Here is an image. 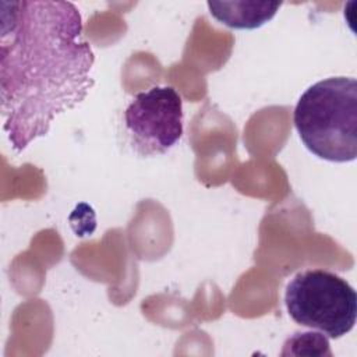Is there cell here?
I'll list each match as a JSON object with an SVG mask.
<instances>
[{"label":"cell","mask_w":357,"mask_h":357,"mask_svg":"<svg viewBox=\"0 0 357 357\" xmlns=\"http://www.w3.org/2000/svg\"><path fill=\"white\" fill-rule=\"evenodd\" d=\"M95 56L75 4L0 1V102L3 130L15 152L49 132L93 86Z\"/></svg>","instance_id":"obj_1"},{"label":"cell","mask_w":357,"mask_h":357,"mask_svg":"<svg viewBox=\"0 0 357 357\" xmlns=\"http://www.w3.org/2000/svg\"><path fill=\"white\" fill-rule=\"evenodd\" d=\"M305 148L315 156L344 163L357 156V79L329 77L305 89L293 114Z\"/></svg>","instance_id":"obj_2"},{"label":"cell","mask_w":357,"mask_h":357,"mask_svg":"<svg viewBox=\"0 0 357 357\" xmlns=\"http://www.w3.org/2000/svg\"><path fill=\"white\" fill-rule=\"evenodd\" d=\"M284 304L296 324L318 329L331 339L344 336L356 324V290L325 269L298 272L286 286Z\"/></svg>","instance_id":"obj_3"},{"label":"cell","mask_w":357,"mask_h":357,"mask_svg":"<svg viewBox=\"0 0 357 357\" xmlns=\"http://www.w3.org/2000/svg\"><path fill=\"white\" fill-rule=\"evenodd\" d=\"M124 128L135 153H166L181 138L183 99L173 86H152L135 93L124 110Z\"/></svg>","instance_id":"obj_4"},{"label":"cell","mask_w":357,"mask_h":357,"mask_svg":"<svg viewBox=\"0 0 357 357\" xmlns=\"http://www.w3.org/2000/svg\"><path fill=\"white\" fill-rule=\"evenodd\" d=\"M211 15L234 29H255L272 20L280 1H208Z\"/></svg>","instance_id":"obj_5"}]
</instances>
